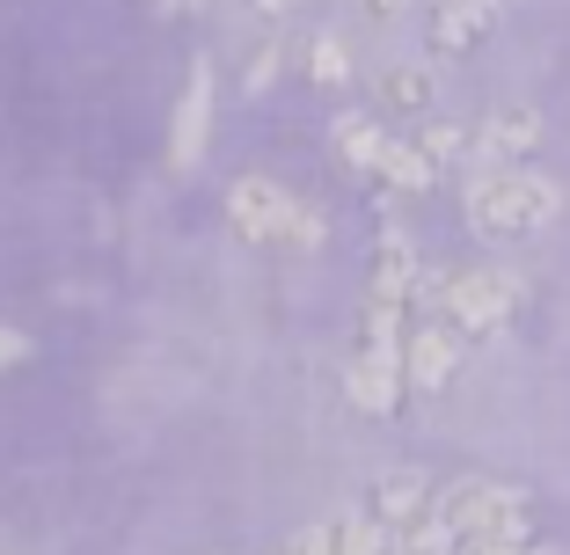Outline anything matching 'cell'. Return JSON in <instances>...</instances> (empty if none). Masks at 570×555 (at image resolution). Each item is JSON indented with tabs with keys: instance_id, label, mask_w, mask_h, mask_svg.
Returning <instances> with one entry per match:
<instances>
[{
	"instance_id": "1",
	"label": "cell",
	"mask_w": 570,
	"mask_h": 555,
	"mask_svg": "<svg viewBox=\"0 0 570 555\" xmlns=\"http://www.w3.org/2000/svg\"><path fill=\"white\" fill-rule=\"evenodd\" d=\"M461 212H469V235L512 249V241H534L541 227H556V212H563V184L541 176V169H527V161L475 169L469 190H461Z\"/></svg>"
},
{
	"instance_id": "2",
	"label": "cell",
	"mask_w": 570,
	"mask_h": 555,
	"mask_svg": "<svg viewBox=\"0 0 570 555\" xmlns=\"http://www.w3.org/2000/svg\"><path fill=\"white\" fill-rule=\"evenodd\" d=\"M527 286H520V270H504V264H475V270H453L446 293H439V321H453L461 337H498L504 321L520 315Z\"/></svg>"
},
{
	"instance_id": "3",
	"label": "cell",
	"mask_w": 570,
	"mask_h": 555,
	"mask_svg": "<svg viewBox=\"0 0 570 555\" xmlns=\"http://www.w3.org/2000/svg\"><path fill=\"white\" fill-rule=\"evenodd\" d=\"M439 512L461 526V541H534V512H527V497H520V489H504V483H483V475L446 483V489H439Z\"/></svg>"
},
{
	"instance_id": "4",
	"label": "cell",
	"mask_w": 570,
	"mask_h": 555,
	"mask_svg": "<svg viewBox=\"0 0 570 555\" xmlns=\"http://www.w3.org/2000/svg\"><path fill=\"white\" fill-rule=\"evenodd\" d=\"M293 212H301V198L278 190L271 176H235V184H227V227H235L242 241H271V249H285Z\"/></svg>"
},
{
	"instance_id": "5",
	"label": "cell",
	"mask_w": 570,
	"mask_h": 555,
	"mask_svg": "<svg viewBox=\"0 0 570 555\" xmlns=\"http://www.w3.org/2000/svg\"><path fill=\"white\" fill-rule=\"evenodd\" d=\"M461 329L453 321H439V315H424V321H410V344H403V373H410V387L417 395H439V387H453V373H461Z\"/></svg>"
},
{
	"instance_id": "6",
	"label": "cell",
	"mask_w": 570,
	"mask_h": 555,
	"mask_svg": "<svg viewBox=\"0 0 570 555\" xmlns=\"http://www.w3.org/2000/svg\"><path fill=\"white\" fill-rule=\"evenodd\" d=\"M205 139H213V59L190 67V88L176 102V125H168V169L190 176L205 161Z\"/></svg>"
},
{
	"instance_id": "7",
	"label": "cell",
	"mask_w": 570,
	"mask_h": 555,
	"mask_svg": "<svg viewBox=\"0 0 570 555\" xmlns=\"http://www.w3.org/2000/svg\"><path fill=\"white\" fill-rule=\"evenodd\" d=\"M541 147V110L534 102H504L475 125V169H504V161H527Z\"/></svg>"
},
{
	"instance_id": "8",
	"label": "cell",
	"mask_w": 570,
	"mask_h": 555,
	"mask_svg": "<svg viewBox=\"0 0 570 555\" xmlns=\"http://www.w3.org/2000/svg\"><path fill=\"white\" fill-rule=\"evenodd\" d=\"M403 351H373V344H358L352 373H344V395H352V409H366V417H395V403H403Z\"/></svg>"
},
{
	"instance_id": "9",
	"label": "cell",
	"mask_w": 570,
	"mask_h": 555,
	"mask_svg": "<svg viewBox=\"0 0 570 555\" xmlns=\"http://www.w3.org/2000/svg\"><path fill=\"white\" fill-rule=\"evenodd\" d=\"M424 30H432V51H475L498 30V0H432Z\"/></svg>"
},
{
	"instance_id": "10",
	"label": "cell",
	"mask_w": 570,
	"mask_h": 555,
	"mask_svg": "<svg viewBox=\"0 0 570 555\" xmlns=\"http://www.w3.org/2000/svg\"><path fill=\"white\" fill-rule=\"evenodd\" d=\"M432 505H439V489H432V475H424V468H387L381 483H373V512H381L395 534H403V526H417Z\"/></svg>"
},
{
	"instance_id": "11",
	"label": "cell",
	"mask_w": 570,
	"mask_h": 555,
	"mask_svg": "<svg viewBox=\"0 0 570 555\" xmlns=\"http://www.w3.org/2000/svg\"><path fill=\"white\" fill-rule=\"evenodd\" d=\"M330 139H336V153H344V169H358V176H381V161H387V139L395 132H381L373 118H358V110H344V118L330 125Z\"/></svg>"
},
{
	"instance_id": "12",
	"label": "cell",
	"mask_w": 570,
	"mask_h": 555,
	"mask_svg": "<svg viewBox=\"0 0 570 555\" xmlns=\"http://www.w3.org/2000/svg\"><path fill=\"white\" fill-rule=\"evenodd\" d=\"M439 161L424 153V139H387V161H381V184L387 190H403V198H424V190L439 184Z\"/></svg>"
},
{
	"instance_id": "13",
	"label": "cell",
	"mask_w": 570,
	"mask_h": 555,
	"mask_svg": "<svg viewBox=\"0 0 570 555\" xmlns=\"http://www.w3.org/2000/svg\"><path fill=\"white\" fill-rule=\"evenodd\" d=\"M432 67H417V59H403V67H387L381 73V102L387 110H403V118H424V110H432Z\"/></svg>"
},
{
	"instance_id": "14",
	"label": "cell",
	"mask_w": 570,
	"mask_h": 555,
	"mask_svg": "<svg viewBox=\"0 0 570 555\" xmlns=\"http://www.w3.org/2000/svg\"><path fill=\"white\" fill-rule=\"evenodd\" d=\"M336 548H344V555H395V548H403V534L366 505V512H344V519H336Z\"/></svg>"
},
{
	"instance_id": "15",
	"label": "cell",
	"mask_w": 570,
	"mask_h": 555,
	"mask_svg": "<svg viewBox=\"0 0 570 555\" xmlns=\"http://www.w3.org/2000/svg\"><path fill=\"white\" fill-rule=\"evenodd\" d=\"M301 67H307V81H315V88H352V51H344V37H330V30L307 37Z\"/></svg>"
},
{
	"instance_id": "16",
	"label": "cell",
	"mask_w": 570,
	"mask_h": 555,
	"mask_svg": "<svg viewBox=\"0 0 570 555\" xmlns=\"http://www.w3.org/2000/svg\"><path fill=\"white\" fill-rule=\"evenodd\" d=\"M403 548H410V555H461L469 541H461V526H453L446 512L432 505V512H424L417 526H403Z\"/></svg>"
},
{
	"instance_id": "17",
	"label": "cell",
	"mask_w": 570,
	"mask_h": 555,
	"mask_svg": "<svg viewBox=\"0 0 570 555\" xmlns=\"http://www.w3.org/2000/svg\"><path fill=\"white\" fill-rule=\"evenodd\" d=\"M417 139H424V153H432L439 169H461V161L475 169V132L469 125H424Z\"/></svg>"
},
{
	"instance_id": "18",
	"label": "cell",
	"mask_w": 570,
	"mask_h": 555,
	"mask_svg": "<svg viewBox=\"0 0 570 555\" xmlns=\"http://www.w3.org/2000/svg\"><path fill=\"white\" fill-rule=\"evenodd\" d=\"M278 555H344L336 548V519H315V526H301V534H285Z\"/></svg>"
},
{
	"instance_id": "19",
	"label": "cell",
	"mask_w": 570,
	"mask_h": 555,
	"mask_svg": "<svg viewBox=\"0 0 570 555\" xmlns=\"http://www.w3.org/2000/svg\"><path fill=\"white\" fill-rule=\"evenodd\" d=\"M278 67H285V44L271 37V44H264V51L249 59V73H242V88H249V96H271V81H278Z\"/></svg>"
},
{
	"instance_id": "20",
	"label": "cell",
	"mask_w": 570,
	"mask_h": 555,
	"mask_svg": "<svg viewBox=\"0 0 570 555\" xmlns=\"http://www.w3.org/2000/svg\"><path fill=\"white\" fill-rule=\"evenodd\" d=\"M330 241V227H322V212L301 198V212H293V227H285V249H322Z\"/></svg>"
},
{
	"instance_id": "21",
	"label": "cell",
	"mask_w": 570,
	"mask_h": 555,
	"mask_svg": "<svg viewBox=\"0 0 570 555\" xmlns=\"http://www.w3.org/2000/svg\"><path fill=\"white\" fill-rule=\"evenodd\" d=\"M22 358H30V337H22V329H8V321H0V373H8V366H22Z\"/></svg>"
},
{
	"instance_id": "22",
	"label": "cell",
	"mask_w": 570,
	"mask_h": 555,
	"mask_svg": "<svg viewBox=\"0 0 570 555\" xmlns=\"http://www.w3.org/2000/svg\"><path fill=\"white\" fill-rule=\"evenodd\" d=\"M527 548H534V541H469L461 555H527Z\"/></svg>"
},
{
	"instance_id": "23",
	"label": "cell",
	"mask_w": 570,
	"mask_h": 555,
	"mask_svg": "<svg viewBox=\"0 0 570 555\" xmlns=\"http://www.w3.org/2000/svg\"><path fill=\"white\" fill-rule=\"evenodd\" d=\"M293 8H301V0H256V22H271V30H278V22L293 16Z\"/></svg>"
},
{
	"instance_id": "24",
	"label": "cell",
	"mask_w": 570,
	"mask_h": 555,
	"mask_svg": "<svg viewBox=\"0 0 570 555\" xmlns=\"http://www.w3.org/2000/svg\"><path fill=\"white\" fill-rule=\"evenodd\" d=\"M154 8H161V16H198L205 0H154Z\"/></svg>"
},
{
	"instance_id": "25",
	"label": "cell",
	"mask_w": 570,
	"mask_h": 555,
	"mask_svg": "<svg viewBox=\"0 0 570 555\" xmlns=\"http://www.w3.org/2000/svg\"><path fill=\"white\" fill-rule=\"evenodd\" d=\"M366 8H373V16H403L410 0H366Z\"/></svg>"
},
{
	"instance_id": "26",
	"label": "cell",
	"mask_w": 570,
	"mask_h": 555,
	"mask_svg": "<svg viewBox=\"0 0 570 555\" xmlns=\"http://www.w3.org/2000/svg\"><path fill=\"white\" fill-rule=\"evenodd\" d=\"M527 555H556V548H541V541H534V548H527Z\"/></svg>"
},
{
	"instance_id": "27",
	"label": "cell",
	"mask_w": 570,
	"mask_h": 555,
	"mask_svg": "<svg viewBox=\"0 0 570 555\" xmlns=\"http://www.w3.org/2000/svg\"><path fill=\"white\" fill-rule=\"evenodd\" d=\"M395 555H410V548H395Z\"/></svg>"
}]
</instances>
